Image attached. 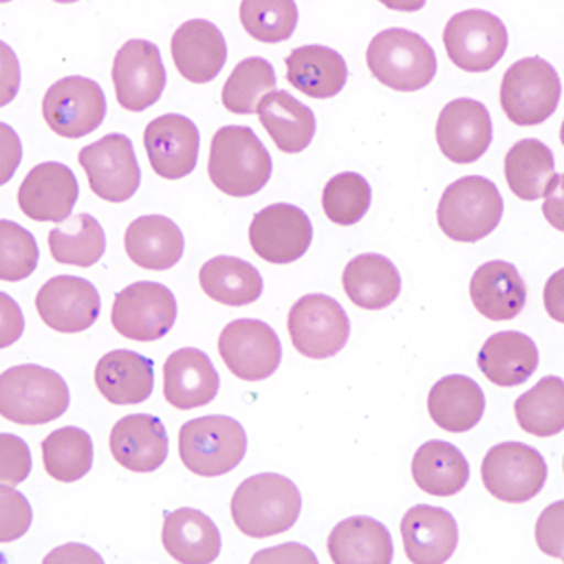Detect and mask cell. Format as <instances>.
I'll use <instances>...</instances> for the list:
<instances>
[{
	"mask_svg": "<svg viewBox=\"0 0 564 564\" xmlns=\"http://www.w3.org/2000/svg\"><path fill=\"white\" fill-rule=\"evenodd\" d=\"M302 494L294 481L275 473L250 476L231 497V520L250 539H270L290 531L302 513Z\"/></svg>",
	"mask_w": 564,
	"mask_h": 564,
	"instance_id": "1",
	"label": "cell"
},
{
	"mask_svg": "<svg viewBox=\"0 0 564 564\" xmlns=\"http://www.w3.org/2000/svg\"><path fill=\"white\" fill-rule=\"evenodd\" d=\"M207 170L220 193L234 198H249L268 185L273 162L254 130L230 124L213 135Z\"/></svg>",
	"mask_w": 564,
	"mask_h": 564,
	"instance_id": "2",
	"label": "cell"
},
{
	"mask_svg": "<svg viewBox=\"0 0 564 564\" xmlns=\"http://www.w3.org/2000/svg\"><path fill=\"white\" fill-rule=\"evenodd\" d=\"M70 406L66 380L36 364L15 366L0 377L2 417L20 425H44L63 416Z\"/></svg>",
	"mask_w": 564,
	"mask_h": 564,
	"instance_id": "3",
	"label": "cell"
},
{
	"mask_svg": "<svg viewBox=\"0 0 564 564\" xmlns=\"http://www.w3.org/2000/svg\"><path fill=\"white\" fill-rule=\"evenodd\" d=\"M505 199L494 181L468 175L444 191L436 218L441 230L459 243H478L499 226Z\"/></svg>",
	"mask_w": 564,
	"mask_h": 564,
	"instance_id": "4",
	"label": "cell"
},
{
	"mask_svg": "<svg viewBox=\"0 0 564 564\" xmlns=\"http://www.w3.org/2000/svg\"><path fill=\"white\" fill-rule=\"evenodd\" d=\"M366 57L372 76L399 93H416L436 74V55L430 42L406 29H386L377 34Z\"/></svg>",
	"mask_w": 564,
	"mask_h": 564,
	"instance_id": "5",
	"label": "cell"
},
{
	"mask_svg": "<svg viewBox=\"0 0 564 564\" xmlns=\"http://www.w3.org/2000/svg\"><path fill=\"white\" fill-rule=\"evenodd\" d=\"M247 433L230 416H202L183 423L181 462L194 475L218 478L239 467L247 456Z\"/></svg>",
	"mask_w": 564,
	"mask_h": 564,
	"instance_id": "6",
	"label": "cell"
},
{
	"mask_svg": "<svg viewBox=\"0 0 564 564\" xmlns=\"http://www.w3.org/2000/svg\"><path fill=\"white\" fill-rule=\"evenodd\" d=\"M561 77L547 61L525 57L513 63L500 84V106L518 127H536L557 111Z\"/></svg>",
	"mask_w": 564,
	"mask_h": 564,
	"instance_id": "7",
	"label": "cell"
},
{
	"mask_svg": "<svg viewBox=\"0 0 564 564\" xmlns=\"http://www.w3.org/2000/svg\"><path fill=\"white\" fill-rule=\"evenodd\" d=\"M352 324L347 311L326 294L303 295L289 313V334L305 358H334L347 347Z\"/></svg>",
	"mask_w": 564,
	"mask_h": 564,
	"instance_id": "8",
	"label": "cell"
},
{
	"mask_svg": "<svg viewBox=\"0 0 564 564\" xmlns=\"http://www.w3.org/2000/svg\"><path fill=\"white\" fill-rule=\"evenodd\" d=\"M177 321L174 292L161 282H132L117 294L111 324L127 339L153 343L166 337Z\"/></svg>",
	"mask_w": 564,
	"mask_h": 564,
	"instance_id": "9",
	"label": "cell"
},
{
	"mask_svg": "<svg viewBox=\"0 0 564 564\" xmlns=\"http://www.w3.org/2000/svg\"><path fill=\"white\" fill-rule=\"evenodd\" d=\"M444 45L449 61L463 72H489L508 50L505 23L486 10H465L444 26Z\"/></svg>",
	"mask_w": 564,
	"mask_h": 564,
	"instance_id": "10",
	"label": "cell"
},
{
	"mask_svg": "<svg viewBox=\"0 0 564 564\" xmlns=\"http://www.w3.org/2000/svg\"><path fill=\"white\" fill-rule=\"evenodd\" d=\"M481 480L495 499L521 505L544 489L547 463L529 444H497L484 457Z\"/></svg>",
	"mask_w": 564,
	"mask_h": 564,
	"instance_id": "11",
	"label": "cell"
},
{
	"mask_svg": "<svg viewBox=\"0 0 564 564\" xmlns=\"http://www.w3.org/2000/svg\"><path fill=\"white\" fill-rule=\"evenodd\" d=\"M42 113L55 134L79 140L93 134L102 124L108 113V102L102 87L95 79L68 76L47 89Z\"/></svg>",
	"mask_w": 564,
	"mask_h": 564,
	"instance_id": "12",
	"label": "cell"
},
{
	"mask_svg": "<svg viewBox=\"0 0 564 564\" xmlns=\"http://www.w3.org/2000/svg\"><path fill=\"white\" fill-rule=\"evenodd\" d=\"M79 164L87 174L90 191L98 198L122 204L141 185V167L129 135L108 134L79 151Z\"/></svg>",
	"mask_w": 564,
	"mask_h": 564,
	"instance_id": "13",
	"label": "cell"
},
{
	"mask_svg": "<svg viewBox=\"0 0 564 564\" xmlns=\"http://www.w3.org/2000/svg\"><path fill=\"white\" fill-rule=\"evenodd\" d=\"M218 352L231 375L247 382H260L270 379L281 366L282 343L270 324L239 318L223 329Z\"/></svg>",
	"mask_w": 564,
	"mask_h": 564,
	"instance_id": "14",
	"label": "cell"
},
{
	"mask_svg": "<svg viewBox=\"0 0 564 564\" xmlns=\"http://www.w3.org/2000/svg\"><path fill=\"white\" fill-rule=\"evenodd\" d=\"M117 102L129 111H145L159 102L166 89V68L159 45L148 40H129L113 61Z\"/></svg>",
	"mask_w": 564,
	"mask_h": 564,
	"instance_id": "15",
	"label": "cell"
},
{
	"mask_svg": "<svg viewBox=\"0 0 564 564\" xmlns=\"http://www.w3.org/2000/svg\"><path fill=\"white\" fill-rule=\"evenodd\" d=\"M249 239L252 250L265 262L292 263L313 243V223L300 207L273 204L254 215Z\"/></svg>",
	"mask_w": 564,
	"mask_h": 564,
	"instance_id": "16",
	"label": "cell"
},
{
	"mask_svg": "<svg viewBox=\"0 0 564 564\" xmlns=\"http://www.w3.org/2000/svg\"><path fill=\"white\" fill-rule=\"evenodd\" d=\"M494 121L488 108L473 98H457L444 106L436 121V143L449 162L473 164L488 153Z\"/></svg>",
	"mask_w": 564,
	"mask_h": 564,
	"instance_id": "17",
	"label": "cell"
},
{
	"mask_svg": "<svg viewBox=\"0 0 564 564\" xmlns=\"http://www.w3.org/2000/svg\"><path fill=\"white\" fill-rule=\"evenodd\" d=\"M36 308L45 326L58 334H82L95 326L100 316V294L87 279L53 276L36 295Z\"/></svg>",
	"mask_w": 564,
	"mask_h": 564,
	"instance_id": "18",
	"label": "cell"
},
{
	"mask_svg": "<svg viewBox=\"0 0 564 564\" xmlns=\"http://www.w3.org/2000/svg\"><path fill=\"white\" fill-rule=\"evenodd\" d=\"M143 143L154 174L162 180H183L198 164L199 130L188 117H156L143 132Z\"/></svg>",
	"mask_w": 564,
	"mask_h": 564,
	"instance_id": "19",
	"label": "cell"
},
{
	"mask_svg": "<svg viewBox=\"0 0 564 564\" xmlns=\"http://www.w3.org/2000/svg\"><path fill=\"white\" fill-rule=\"evenodd\" d=\"M79 198V185L63 162H42L26 175L18 193V204L36 223H65Z\"/></svg>",
	"mask_w": 564,
	"mask_h": 564,
	"instance_id": "20",
	"label": "cell"
},
{
	"mask_svg": "<svg viewBox=\"0 0 564 564\" xmlns=\"http://www.w3.org/2000/svg\"><path fill=\"white\" fill-rule=\"evenodd\" d=\"M109 449L121 467L132 473H154L166 463L170 438L161 417L130 414L113 425Z\"/></svg>",
	"mask_w": 564,
	"mask_h": 564,
	"instance_id": "21",
	"label": "cell"
},
{
	"mask_svg": "<svg viewBox=\"0 0 564 564\" xmlns=\"http://www.w3.org/2000/svg\"><path fill=\"white\" fill-rule=\"evenodd\" d=\"M401 536L411 563L443 564L456 553L459 527L448 510L417 505L404 513Z\"/></svg>",
	"mask_w": 564,
	"mask_h": 564,
	"instance_id": "22",
	"label": "cell"
},
{
	"mask_svg": "<svg viewBox=\"0 0 564 564\" xmlns=\"http://www.w3.org/2000/svg\"><path fill=\"white\" fill-rule=\"evenodd\" d=\"M172 57L185 79L193 84H209L225 68L228 45L220 29L212 21H185L172 39Z\"/></svg>",
	"mask_w": 564,
	"mask_h": 564,
	"instance_id": "23",
	"label": "cell"
},
{
	"mask_svg": "<svg viewBox=\"0 0 564 564\" xmlns=\"http://www.w3.org/2000/svg\"><path fill=\"white\" fill-rule=\"evenodd\" d=\"M220 377L199 348H180L164 364V398L180 411L206 406L217 398Z\"/></svg>",
	"mask_w": 564,
	"mask_h": 564,
	"instance_id": "24",
	"label": "cell"
},
{
	"mask_svg": "<svg viewBox=\"0 0 564 564\" xmlns=\"http://www.w3.org/2000/svg\"><path fill=\"white\" fill-rule=\"evenodd\" d=\"M470 300L476 311L489 321H513L525 308V282L513 263L486 262L470 279Z\"/></svg>",
	"mask_w": 564,
	"mask_h": 564,
	"instance_id": "25",
	"label": "cell"
},
{
	"mask_svg": "<svg viewBox=\"0 0 564 564\" xmlns=\"http://www.w3.org/2000/svg\"><path fill=\"white\" fill-rule=\"evenodd\" d=\"M124 250L141 270L166 271L183 258L185 238L172 218L145 215L127 228Z\"/></svg>",
	"mask_w": 564,
	"mask_h": 564,
	"instance_id": "26",
	"label": "cell"
},
{
	"mask_svg": "<svg viewBox=\"0 0 564 564\" xmlns=\"http://www.w3.org/2000/svg\"><path fill=\"white\" fill-rule=\"evenodd\" d=\"M162 544L170 557L183 564L213 563L223 550L218 527L196 508H177L166 513Z\"/></svg>",
	"mask_w": 564,
	"mask_h": 564,
	"instance_id": "27",
	"label": "cell"
},
{
	"mask_svg": "<svg viewBox=\"0 0 564 564\" xmlns=\"http://www.w3.org/2000/svg\"><path fill=\"white\" fill-rule=\"evenodd\" d=\"M539 364L536 343L521 332L491 335L478 354V367L484 377L499 388L525 384L539 369Z\"/></svg>",
	"mask_w": 564,
	"mask_h": 564,
	"instance_id": "28",
	"label": "cell"
},
{
	"mask_svg": "<svg viewBox=\"0 0 564 564\" xmlns=\"http://www.w3.org/2000/svg\"><path fill=\"white\" fill-rule=\"evenodd\" d=\"M95 382L109 403H145L154 388V364L132 350H111L97 364Z\"/></svg>",
	"mask_w": 564,
	"mask_h": 564,
	"instance_id": "29",
	"label": "cell"
},
{
	"mask_svg": "<svg viewBox=\"0 0 564 564\" xmlns=\"http://www.w3.org/2000/svg\"><path fill=\"white\" fill-rule=\"evenodd\" d=\"M427 409L433 422L448 433L475 430L486 412V395L480 384L465 375H448L430 391Z\"/></svg>",
	"mask_w": 564,
	"mask_h": 564,
	"instance_id": "30",
	"label": "cell"
},
{
	"mask_svg": "<svg viewBox=\"0 0 564 564\" xmlns=\"http://www.w3.org/2000/svg\"><path fill=\"white\" fill-rule=\"evenodd\" d=\"M286 79L303 95L318 100L339 95L348 82L347 61L326 45H303L286 57Z\"/></svg>",
	"mask_w": 564,
	"mask_h": 564,
	"instance_id": "31",
	"label": "cell"
},
{
	"mask_svg": "<svg viewBox=\"0 0 564 564\" xmlns=\"http://www.w3.org/2000/svg\"><path fill=\"white\" fill-rule=\"evenodd\" d=\"M327 552L335 564H390L393 540L384 523L369 516H354L334 527Z\"/></svg>",
	"mask_w": 564,
	"mask_h": 564,
	"instance_id": "32",
	"label": "cell"
},
{
	"mask_svg": "<svg viewBox=\"0 0 564 564\" xmlns=\"http://www.w3.org/2000/svg\"><path fill=\"white\" fill-rule=\"evenodd\" d=\"M263 129L282 153H302L315 138L316 117L313 109L292 97L289 90H273L258 104Z\"/></svg>",
	"mask_w": 564,
	"mask_h": 564,
	"instance_id": "33",
	"label": "cell"
},
{
	"mask_svg": "<svg viewBox=\"0 0 564 564\" xmlns=\"http://www.w3.org/2000/svg\"><path fill=\"white\" fill-rule=\"evenodd\" d=\"M505 175L510 191L525 202L550 196L561 183L552 149L534 138L513 143L505 161Z\"/></svg>",
	"mask_w": 564,
	"mask_h": 564,
	"instance_id": "34",
	"label": "cell"
},
{
	"mask_svg": "<svg viewBox=\"0 0 564 564\" xmlns=\"http://www.w3.org/2000/svg\"><path fill=\"white\" fill-rule=\"evenodd\" d=\"M343 286L354 305L366 311H382L401 294V275L390 258L369 252L347 263Z\"/></svg>",
	"mask_w": 564,
	"mask_h": 564,
	"instance_id": "35",
	"label": "cell"
},
{
	"mask_svg": "<svg viewBox=\"0 0 564 564\" xmlns=\"http://www.w3.org/2000/svg\"><path fill=\"white\" fill-rule=\"evenodd\" d=\"M412 478L423 494L452 497L465 489L470 478L467 457L446 441L422 444L412 459Z\"/></svg>",
	"mask_w": 564,
	"mask_h": 564,
	"instance_id": "36",
	"label": "cell"
},
{
	"mask_svg": "<svg viewBox=\"0 0 564 564\" xmlns=\"http://www.w3.org/2000/svg\"><path fill=\"white\" fill-rule=\"evenodd\" d=\"M199 284L213 302L245 307L260 300L263 279L252 263L236 257H215L202 265Z\"/></svg>",
	"mask_w": 564,
	"mask_h": 564,
	"instance_id": "37",
	"label": "cell"
},
{
	"mask_svg": "<svg viewBox=\"0 0 564 564\" xmlns=\"http://www.w3.org/2000/svg\"><path fill=\"white\" fill-rule=\"evenodd\" d=\"M50 250L58 263L93 268L106 252V234L97 218L89 213H77L68 223L50 231Z\"/></svg>",
	"mask_w": 564,
	"mask_h": 564,
	"instance_id": "38",
	"label": "cell"
},
{
	"mask_svg": "<svg viewBox=\"0 0 564 564\" xmlns=\"http://www.w3.org/2000/svg\"><path fill=\"white\" fill-rule=\"evenodd\" d=\"M45 473L58 481L82 480L95 462V446L89 433L79 427H61L42 443Z\"/></svg>",
	"mask_w": 564,
	"mask_h": 564,
	"instance_id": "39",
	"label": "cell"
},
{
	"mask_svg": "<svg viewBox=\"0 0 564 564\" xmlns=\"http://www.w3.org/2000/svg\"><path fill=\"white\" fill-rule=\"evenodd\" d=\"M521 430L547 438L564 427V382L561 377H545L518 398L513 404Z\"/></svg>",
	"mask_w": 564,
	"mask_h": 564,
	"instance_id": "40",
	"label": "cell"
},
{
	"mask_svg": "<svg viewBox=\"0 0 564 564\" xmlns=\"http://www.w3.org/2000/svg\"><path fill=\"white\" fill-rule=\"evenodd\" d=\"M275 87V68L268 58H245L226 79L223 104L231 113L252 116L262 98L273 93Z\"/></svg>",
	"mask_w": 564,
	"mask_h": 564,
	"instance_id": "41",
	"label": "cell"
},
{
	"mask_svg": "<svg viewBox=\"0 0 564 564\" xmlns=\"http://www.w3.org/2000/svg\"><path fill=\"white\" fill-rule=\"evenodd\" d=\"M239 20L252 39L279 44L294 34L300 12L292 0H245Z\"/></svg>",
	"mask_w": 564,
	"mask_h": 564,
	"instance_id": "42",
	"label": "cell"
},
{
	"mask_svg": "<svg viewBox=\"0 0 564 564\" xmlns=\"http://www.w3.org/2000/svg\"><path fill=\"white\" fill-rule=\"evenodd\" d=\"M369 181L356 172H345L327 181L322 193V207L327 218L339 226L358 225L371 207Z\"/></svg>",
	"mask_w": 564,
	"mask_h": 564,
	"instance_id": "43",
	"label": "cell"
},
{
	"mask_svg": "<svg viewBox=\"0 0 564 564\" xmlns=\"http://www.w3.org/2000/svg\"><path fill=\"white\" fill-rule=\"evenodd\" d=\"M40 249L31 231L13 220L0 223V279L20 282L39 268Z\"/></svg>",
	"mask_w": 564,
	"mask_h": 564,
	"instance_id": "44",
	"label": "cell"
},
{
	"mask_svg": "<svg viewBox=\"0 0 564 564\" xmlns=\"http://www.w3.org/2000/svg\"><path fill=\"white\" fill-rule=\"evenodd\" d=\"M0 457H2L0 480L10 488L23 484L33 470L31 449L20 436L10 435V433L0 435Z\"/></svg>",
	"mask_w": 564,
	"mask_h": 564,
	"instance_id": "45",
	"label": "cell"
},
{
	"mask_svg": "<svg viewBox=\"0 0 564 564\" xmlns=\"http://www.w3.org/2000/svg\"><path fill=\"white\" fill-rule=\"evenodd\" d=\"M2 542L21 539L33 523V510L23 495L13 491L10 486H2Z\"/></svg>",
	"mask_w": 564,
	"mask_h": 564,
	"instance_id": "46",
	"label": "cell"
},
{
	"mask_svg": "<svg viewBox=\"0 0 564 564\" xmlns=\"http://www.w3.org/2000/svg\"><path fill=\"white\" fill-rule=\"evenodd\" d=\"M563 500L552 505L542 513L536 527V542L542 552L558 558H563Z\"/></svg>",
	"mask_w": 564,
	"mask_h": 564,
	"instance_id": "47",
	"label": "cell"
}]
</instances>
